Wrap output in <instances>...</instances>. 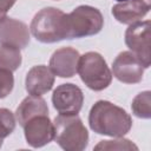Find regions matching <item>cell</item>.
Masks as SVG:
<instances>
[{"label":"cell","mask_w":151,"mask_h":151,"mask_svg":"<svg viewBox=\"0 0 151 151\" xmlns=\"http://www.w3.org/2000/svg\"><path fill=\"white\" fill-rule=\"evenodd\" d=\"M88 125L98 134L124 137L132 127L131 116L109 100L96 101L88 113Z\"/></svg>","instance_id":"cell-1"},{"label":"cell","mask_w":151,"mask_h":151,"mask_svg":"<svg viewBox=\"0 0 151 151\" xmlns=\"http://www.w3.org/2000/svg\"><path fill=\"white\" fill-rule=\"evenodd\" d=\"M29 31L38 41L44 44L67 39V14L55 7H45L33 17Z\"/></svg>","instance_id":"cell-2"},{"label":"cell","mask_w":151,"mask_h":151,"mask_svg":"<svg viewBox=\"0 0 151 151\" xmlns=\"http://www.w3.org/2000/svg\"><path fill=\"white\" fill-rule=\"evenodd\" d=\"M54 140L65 151H83L88 144V132L78 114H59L53 120Z\"/></svg>","instance_id":"cell-3"},{"label":"cell","mask_w":151,"mask_h":151,"mask_svg":"<svg viewBox=\"0 0 151 151\" xmlns=\"http://www.w3.org/2000/svg\"><path fill=\"white\" fill-rule=\"evenodd\" d=\"M77 72L81 81L92 91L105 90L113 77L104 57L98 52H86L80 55Z\"/></svg>","instance_id":"cell-4"},{"label":"cell","mask_w":151,"mask_h":151,"mask_svg":"<svg viewBox=\"0 0 151 151\" xmlns=\"http://www.w3.org/2000/svg\"><path fill=\"white\" fill-rule=\"evenodd\" d=\"M104 26L101 12L88 5H80L67 14V39L98 34Z\"/></svg>","instance_id":"cell-5"},{"label":"cell","mask_w":151,"mask_h":151,"mask_svg":"<svg viewBox=\"0 0 151 151\" xmlns=\"http://www.w3.org/2000/svg\"><path fill=\"white\" fill-rule=\"evenodd\" d=\"M150 28L151 21H137L125 31V44L130 51L137 55L144 68H149L151 64L150 53Z\"/></svg>","instance_id":"cell-6"},{"label":"cell","mask_w":151,"mask_h":151,"mask_svg":"<svg viewBox=\"0 0 151 151\" xmlns=\"http://www.w3.org/2000/svg\"><path fill=\"white\" fill-rule=\"evenodd\" d=\"M83 103L84 93L74 84H61L53 91L52 104L59 114H78L83 107Z\"/></svg>","instance_id":"cell-7"},{"label":"cell","mask_w":151,"mask_h":151,"mask_svg":"<svg viewBox=\"0 0 151 151\" xmlns=\"http://www.w3.org/2000/svg\"><path fill=\"white\" fill-rule=\"evenodd\" d=\"M144 66L131 51L120 52L112 63V76L124 84H138L144 76Z\"/></svg>","instance_id":"cell-8"},{"label":"cell","mask_w":151,"mask_h":151,"mask_svg":"<svg viewBox=\"0 0 151 151\" xmlns=\"http://www.w3.org/2000/svg\"><path fill=\"white\" fill-rule=\"evenodd\" d=\"M24 134L32 147H42L54 138V126L48 114H38L24 124Z\"/></svg>","instance_id":"cell-9"},{"label":"cell","mask_w":151,"mask_h":151,"mask_svg":"<svg viewBox=\"0 0 151 151\" xmlns=\"http://www.w3.org/2000/svg\"><path fill=\"white\" fill-rule=\"evenodd\" d=\"M80 54L70 46L60 47L53 52L50 58V70L52 73L60 78H72L78 70Z\"/></svg>","instance_id":"cell-10"},{"label":"cell","mask_w":151,"mask_h":151,"mask_svg":"<svg viewBox=\"0 0 151 151\" xmlns=\"http://www.w3.org/2000/svg\"><path fill=\"white\" fill-rule=\"evenodd\" d=\"M29 44V29L27 25L14 18L0 20V45H9L25 48Z\"/></svg>","instance_id":"cell-11"},{"label":"cell","mask_w":151,"mask_h":151,"mask_svg":"<svg viewBox=\"0 0 151 151\" xmlns=\"http://www.w3.org/2000/svg\"><path fill=\"white\" fill-rule=\"evenodd\" d=\"M151 8V0H127L112 7V15L117 21L125 25L140 21Z\"/></svg>","instance_id":"cell-12"},{"label":"cell","mask_w":151,"mask_h":151,"mask_svg":"<svg viewBox=\"0 0 151 151\" xmlns=\"http://www.w3.org/2000/svg\"><path fill=\"white\" fill-rule=\"evenodd\" d=\"M53 85L54 74L45 65L33 66L25 78V88L31 96H42L51 91Z\"/></svg>","instance_id":"cell-13"},{"label":"cell","mask_w":151,"mask_h":151,"mask_svg":"<svg viewBox=\"0 0 151 151\" xmlns=\"http://www.w3.org/2000/svg\"><path fill=\"white\" fill-rule=\"evenodd\" d=\"M38 114H48V106L46 100L41 98V96H28L26 97L15 111V118L20 126Z\"/></svg>","instance_id":"cell-14"},{"label":"cell","mask_w":151,"mask_h":151,"mask_svg":"<svg viewBox=\"0 0 151 151\" xmlns=\"http://www.w3.org/2000/svg\"><path fill=\"white\" fill-rule=\"evenodd\" d=\"M21 61L20 48L9 45H0V68L14 72L20 67Z\"/></svg>","instance_id":"cell-15"},{"label":"cell","mask_w":151,"mask_h":151,"mask_svg":"<svg viewBox=\"0 0 151 151\" xmlns=\"http://www.w3.org/2000/svg\"><path fill=\"white\" fill-rule=\"evenodd\" d=\"M132 113L142 119H150L151 118V92L143 91L138 93L131 104Z\"/></svg>","instance_id":"cell-16"},{"label":"cell","mask_w":151,"mask_h":151,"mask_svg":"<svg viewBox=\"0 0 151 151\" xmlns=\"http://www.w3.org/2000/svg\"><path fill=\"white\" fill-rule=\"evenodd\" d=\"M94 150H138V146L130 139L117 137L113 140H101L96 146Z\"/></svg>","instance_id":"cell-17"},{"label":"cell","mask_w":151,"mask_h":151,"mask_svg":"<svg viewBox=\"0 0 151 151\" xmlns=\"http://www.w3.org/2000/svg\"><path fill=\"white\" fill-rule=\"evenodd\" d=\"M15 116L8 109L0 107V138L8 137L15 129Z\"/></svg>","instance_id":"cell-18"},{"label":"cell","mask_w":151,"mask_h":151,"mask_svg":"<svg viewBox=\"0 0 151 151\" xmlns=\"http://www.w3.org/2000/svg\"><path fill=\"white\" fill-rule=\"evenodd\" d=\"M14 87V77L11 71L0 68V99L7 97Z\"/></svg>","instance_id":"cell-19"},{"label":"cell","mask_w":151,"mask_h":151,"mask_svg":"<svg viewBox=\"0 0 151 151\" xmlns=\"http://www.w3.org/2000/svg\"><path fill=\"white\" fill-rule=\"evenodd\" d=\"M17 0H0V20L6 18L7 12L13 7Z\"/></svg>","instance_id":"cell-20"},{"label":"cell","mask_w":151,"mask_h":151,"mask_svg":"<svg viewBox=\"0 0 151 151\" xmlns=\"http://www.w3.org/2000/svg\"><path fill=\"white\" fill-rule=\"evenodd\" d=\"M2 146V138H0V147Z\"/></svg>","instance_id":"cell-21"},{"label":"cell","mask_w":151,"mask_h":151,"mask_svg":"<svg viewBox=\"0 0 151 151\" xmlns=\"http://www.w3.org/2000/svg\"><path fill=\"white\" fill-rule=\"evenodd\" d=\"M116 1H118V2H124V1H127V0H116Z\"/></svg>","instance_id":"cell-22"}]
</instances>
